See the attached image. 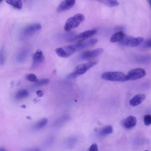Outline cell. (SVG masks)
<instances>
[{
  "instance_id": "cell-25",
  "label": "cell",
  "mask_w": 151,
  "mask_h": 151,
  "mask_svg": "<svg viewBox=\"0 0 151 151\" xmlns=\"http://www.w3.org/2000/svg\"><path fill=\"white\" fill-rule=\"evenodd\" d=\"M27 79L29 81L32 82H37L38 81L37 77L33 73L29 74L27 77Z\"/></svg>"
},
{
  "instance_id": "cell-2",
  "label": "cell",
  "mask_w": 151,
  "mask_h": 151,
  "mask_svg": "<svg viewBox=\"0 0 151 151\" xmlns=\"http://www.w3.org/2000/svg\"><path fill=\"white\" fill-rule=\"evenodd\" d=\"M102 77L103 79L111 81L124 82L127 81V75L119 71H110L103 73Z\"/></svg>"
},
{
  "instance_id": "cell-29",
  "label": "cell",
  "mask_w": 151,
  "mask_h": 151,
  "mask_svg": "<svg viewBox=\"0 0 151 151\" xmlns=\"http://www.w3.org/2000/svg\"><path fill=\"white\" fill-rule=\"evenodd\" d=\"M36 148L33 149H29L25 150L23 151H36Z\"/></svg>"
},
{
  "instance_id": "cell-31",
  "label": "cell",
  "mask_w": 151,
  "mask_h": 151,
  "mask_svg": "<svg viewBox=\"0 0 151 151\" xmlns=\"http://www.w3.org/2000/svg\"><path fill=\"white\" fill-rule=\"evenodd\" d=\"M0 151H6V150L4 148H2L0 149Z\"/></svg>"
},
{
  "instance_id": "cell-15",
  "label": "cell",
  "mask_w": 151,
  "mask_h": 151,
  "mask_svg": "<svg viewBox=\"0 0 151 151\" xmlns=\"http://www.w3.org/2000/svg\"><path fill=\"white\" fill-rule=\"evenodd\" d=\"M125 34L120 31L114 34L111 36L110 41L112 43L119 42L122 41L125 37Z\"/></svg>"
},
{
  "instance_id": "cell-10",
  "label": "cell",
  "mask_w": 151,
  "mask_h": 151,
  "mask_svg": "<svg viewBox=\"0 0 151 151\" xmlns=\"http://www.w3.org/2000/svg\"><path fill=\"white\" fill-rule=\"evenodd\" d=\"M74 0H65L62 2L59 5L57 9L58 12H61L69 10L74 5Z\"/></svg>"
},
{
  "instance_id": "cell-23",
  "label": "cell",
  "mask_w": 151,
  "mask_h": 151,
  "mask_svg": "<svg viewBox=\"0 0 151 151\" xmlns=\"http://www.w3.org/2000/svg\"><path fill=\"white\" fill-rule=\"evenodd\" d=\"M6 59V54L3 50H1L0 53V64L3 65L5 62Z\"/></svg>"
},
{
  "instance_id": "cell-26",
  "label": "cell",
  "mask_w": 151,
  "mask_h": 151,
  "mask_svg": "<svg viewBox=\"0 0 151 151\" xmlns=\"http://www.w3.org/2000/svg\"><path fill=\"white\" fill-rule=\"evenodd\" d=\"M89 151H98L97 145L95 143L93 144L90 147Z\"/></svg>"
},
{
  "instance_id": "cell-17",
  "label": "cell",
  "mask_w": 151,
  "mask_h": 151,
  "mask_svg": "<svg viewBox=\"0 0 151 151\" xmlns=\"http://www.w3.org/2000/svg\"><path fill=\"white\" fill-rule=\"evenodd\" d=\"M6 2L7 3L16 9L20 10L22 7V1L20 0H7Z\"/></svg>"
},
{
  "instance_id": "cell-8",
  "label": "cell",
  "mask_w": 151,
  "mask_h": 151,
  "mask_svg": "<svg viewBox=\"0 0 151 151\" xmlns=\"http://www.w3.org/2000/svg\"><path fill=\"white\" fill-rule=\"evenodd\" d=\"M97 42V39L93 38L82 42H79L76 45H74V46L76 50H81L93 46Z\"/></svg>"
},
{
  "instance_id": "cell-11",
  "label": "cell",
  "mask_w": 151,
  "mask_h": 151,
  "mask_svg": "<svg viewBox=\"0 0 151 151\" xmlns=\"http://www.w3.org/2000/svg\"><path fill=\"white\" fill-rule=\"evenodd\" d=\"M97 31L96 29L85 31L78 35L75 38V40L78 41L79 42L83 41L93 36L96 33Z\"/></svg>"
},
{
  "instance_id": "cell-1",
  "label": "cell",
  "mask_w": 151,
  "mask_h": 151,
  "mask_svg": "<svg viewBox=\"0 0 151 151\" xmlns=\"http://www.w3.org/2000/svg\"><path fill=\"white\" fill-rule=\"evenodd\" d=\"M85 19V16L83 14H76L67 20L64 26V30L66 32H69L78 27Z\"/></svg>"
},
{
  "instance_id": "cell-12",
  "label": "cell",
  "mask_w": 151,
  "mask_h": 151,
  "mask_svg": "<svg viewBox=\"0 0 151 151\" xmlns=\"http://www.w3.org/2000/svg\"><path fill=\"white\" fill-rule=\"evenodd\" d=\"M137 123L136 117L131 116L124 120L122 122L123 126L125 128L130 129L134 127Z\"/></svg>"
},
{
  "instance_id": "cell-18",
  "label": "cell",
  "mask_w": 151,
  "mask_h": 151,
  "mask_svg": "<svg viewBox=\"0 0 151 151\" xmlns=\"http://www.w3.org/2000/svg\"><path fill=\"white\" fill-rule=\"evenodd\" d=\"M48 122V120L46 118H43L36 122L33 127L34 130H38L44 128Z\"/></svg>"
},
{
  "instance_id": "cell-32",
  "label": "cell",
  "mask_w": 151,
  "mask_h": 151,
  "mask_svg": "<svg viewBox=\"0 0 151 151\" xmlns=\"http://www.w3.org/2000/svg\"><path fill=\"white\" fill-rule=\"evenodd\" d=\"M22 107V108H24H24H26V106H25L24 105H23V106Z\"/></svg>"
},
{
  "instance_id": "cell-7",
  "label": "cell",
  "mask_w": 151,
  "mask_h": 151,
  "mask_svg": "<svg viewBox=\"0 0 151 151\" xmlns=\"http://www.w3.org/2000/svg\"><path fill=\"white\" fill-rule=\"evenodd\" d=\"M103 49L101 48L88 50L83 52L80 57L82 59H89L99 56L103 52Z\"/></svg>"
},
{
  "instance_id": "cell-28",
  "label": "cell",
  "mask_w": 151,
  "mask_h": 151,
  "mask_svg": "<svg viewBox=\"0 0 151 151\" xmlns=\"http://www.w3.org/2000/svg\"><path fill=\"white\" fill-rule=\"evenodd\" d=\"M36 94L37 96L39 97H42L43 95V92L41 90H37L36 92Z\"/></svg>"
},
{
  "instance_id": "cell-19",
  "label": "cell",
  "mask_w": 151,
  "mask_h": 151,
  "mask_svg": "<svg viewBox=\"0 0 151 151\" xmlns=\"http://www.w3.org/2000/svg\"><path fill=\"white\" fill-rule=\"evenodd\" d=\"M29 93L25 89H21L18 91L15 95V98L17 99H21L28 97Z\"/></svg>"
},
{
  "instance_id": "cell-5",
  "label": "cell",
  "mask_w": 151,
  "mask_h": 151,
  "mask_svg": "<svg viewBox=\"0 0 151 151\" xmlns=\"http://www.w3.org/2000/svg\"><path fill=\"white\" fill-rule=\"evenodd\" d=\"M144 40L143 38L141 37H134L132 36H125L123 40L119 43L122 45L135 47L139 45Z\"/></svg>"
},
{
  "instance_id": "cell-13",
  "label": "cell",
  "mask_w": 151,
  "mask_h": 151,
  "mask_svg": "<svg viewBox=\"0 0 151 151\" xmlns=\"http://www.w3.org/2000/svg\"><path fill=\"white\" fill-rule=\"evenodd\" d=\"M145 98L146 95L144 94H137L130 100V104L132 106H136L142 103Z\"/></svg>"
},
{
  "instance_id": "cell-6",
  "label": "cell",
  "mask_w": 151,
  "mask_h": 151,
  "mask_svg": "<svg viewBox=\"0 0 151 151\" xmlns=\"http://www.w3.org/2000/svg\"><path fill=\"white\" fill-rule=\"evenodd\" d=\"M146 72L143 69L136 68L130 70L127 75V81L135 80L145 77Z\"/></svg>"
},
{
  "instance_id": "cell-14",
  "label": "cell",
  "mask_w": 151,
  "mask_h": 151,
  "mask_svg": "<svg viewBox=\"0 0 151 151\" xmlns=\"http://www.w3.org/2000/svg\"><path fill=\"white\" fill-rule=\"evenodd\" d=\"M41 27V25L39 23L32 24L24 29L23 33L25 34H31L40 30Z\"/></svg>"
},
{
  "instance_id": "cell-22",
  "label": "cell",
  "mask_w": 151,
  "mask_h": 151,
  "mask_svg": "<svg viewBox=\"0 0 151 151\" xmlns=\"http://www.w3.org/2000/svg\"><path fill=\"white\" fill-rule=\"evenodd\" d=\"M49 80L48 79H43L38 81L35 84L36 87H40L48 84L49 82Z\"/></svg>"
},
{
  "instance_id": "cell-9",
  "label": "cell",
  "mask_w": 151,
  "mask_h": 151,
  "mask_svg": "<svg viewBox=\"0 0 151 151\" xmlns=\"http://www.w3.org/2000/svg\"><path fill=\"white\" fill-rule=\"evenodd\" d=\"M45 57L43 52L38 50L34 54L33 57V68L43 63L44 61Z\"/></svg>"
},
{
  "instance_id": "cell-4",
  "label": "cell",
  "mask_w": 151,
  "mask_h": 151,
  "mask_svg": "<svg viewBox=\"0 0 151 151\" xmlns=\"http://www.w3.org/2000/svg\"><path fill=\"white\" fill-rule=\"evenodd\" d=\"M76 50L74 45H68L56 48L55 52L59 57L66 58L71 56Z\"/></svg>"
},
{
  "instance_id": "cell-30",
  "label": "cell",
  "mask_w": 151,
  "mask_h": 151,
  "mask_svg": "<svg viewBox=\"0 0 151 151\" xmlns=\"http://www.w3.org/2000/svg\"><path fill=\"white\" fill-rule=\"evenodd\" d=\"M148 2L151 9V0H149V1H148Z\"/></svg>"
},
{
  "instance_id": "cell-24",
  "label": "cell",
  "mask_w": 151,
  "mask_h": 151,
  "mask_svg": "<svg viewBox=\"0 0 151 151\" xmlns=\"http://www.w3.org/2000/svg\"><path fill=\"white\" fill-rule=\"evenodd\" d=\"M144 122L146 126H148L151 124V115H146L144 117Z\"/></svg>"
},
{
  "instance_id": "cell-27",
  "label": "cell",
  "mask_w": 151,
  "mask_h": 151,
  "mask_svg": "<svg viewBox=\"0 0 151 151\" xmlns=\"http://www.w3.org/2000/svg\"><path fill=\"white\" fill-rule=\"evenodd\" d=\"M145 46L146 47H151V39L147 41L145 43Z\"/></svg>"
},
{
  "instance_id": "cell-16",
  "label": "cell",
  "mask_w": 151,
  "mask_h": 151,
  "mask_svg": "<svg viewBox=\"0 0 151 151\" xmlns=\"http://www.w3.org/2000/svg\"><path fill=\"white\" fill-rule=\"evenodd\" d=\"M28 53V50L24 49L22 50L17 55L16 59L18 62L20 63L23 62L26 58Z\"/></svg>"
},
{
  "instance_id": "cell-33",
  "label": "cell",
  "mask_w": 151,
  "mask_h": 151,
  "mask_svg": "<svg viewBox=\"0 0 151 151\" xmlns=\"http://www.w3.org/2000/svg\"><path fill=\"white\" fill-rule=\"evenodd\" d=\"M145 151H148V150H145Z\"/></svg>"
},
{
  "instance_id": "cell-20",
  "label": "cell",
  "mask_w": 151,
  "mask_h": 151,
  "mask_svg": "<svg viewBox=\"0 0 151 151\" xmlns=\"http://www.w3.org/2000/svg\"><path fill=\"white\" fill-rule=\"evenodd\" d=\"M98 1L109 7H116L119 5V2L117 1H113V0H107V1L102 0V1Z\"/></svg>"
},
{
  "instance_id": "cell-21",
  "label": "cell",
  "mask_w": 151,
  "mask_h": 151,
  "mask_svg": "<svg viewBox=\"0 0 151 151\" xmlns=\"http://www.w3.org/2000/svg\"><path fill=\"white\" fill-rule=\"evenodd\" d=\"M113 131L112 127L111 126L108 125L101 129L99 133L101 135L105 136L111 134Z\"/></svg>"
},
{
  "instance_id": "cell-3",
  "label": "cell",
  "mask_w": 151,
  "mask_h": 151,
  "mask_svg": "<svg viewBox=\"0 0 151 151\" xmlns=\"http://www.w3.org/2000/svg\"><path fill=\"white\" fill-rule=\"evenodd\" d=\"M96 64V62H91L81 64L78 65L75 71L70 74L69 77L71 78H75L83 74L88 70Z\"/></svg>"
}]
</instances>
